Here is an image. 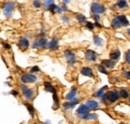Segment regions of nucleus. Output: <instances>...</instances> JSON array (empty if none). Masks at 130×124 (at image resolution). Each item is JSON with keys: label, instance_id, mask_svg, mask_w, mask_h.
<instances>
[{"label": "nucleus", "instance_id": "obj_1", "mask_svg": "<svg viewBox=\"0 0 130 124\" xmlns=\"http://www.w3.org/2000/svg\"><path fill=\"white\" fill-rule=\"evenodd\" d=\"M15 8V3L14 2H5L3 4V7H2V11H3V14L5 16H10L12 11L14 10Z\"/></svg>", "mask_w": 130, "mask_h": 124}, {"label": "nucleus", "instance_id": "obj_2", "mask_svg": "<svg viewBox=\"0 0 130 124\" xmlns=\"http://www.w3.org/2000/svg\"><path fill=\"white\" fill-rule=\"evenodd\" d=\"M105 7L98 2H93L91 4V11L93 14H102L105 12Z\"/></svg>", "mask_w": 130, "mask_h": 124}, {"label": "nucleus", "instance_id": "obj_3", "mask_svg": "<svg viewBox=\"0 0 130 124\" xmlns=\"http://www.w3.org/2000/svg\"><path fill=\"white\" fill-rule=\"evenodd\" d=\"M21 93L26 100H30L34 95V91L29 87H27L26 85H21Z\"/></svg>", "mask_w": 130, "mask_h": 124}, {"label": "nucleus", "instance_id": "obj_4", "mask_svg": "<svg viewBox=\"0 0 130 124\" xmlns=\"http://www.w3.org/2000/svg\"><path fill=\"white\" fill-rule=\"evenodd\" d=\"M89 110H90V109L88 108V106H87L86 104L80 105V106L78 107V109H77V114H78L79 118H81V119H86V116H87V114L89 113Z\"/></svg>", "mask_w": 130, "mask_h": 124}, {"label": "nucleus", "instance_id": "obj_5", "mask_svg": "<svg viewBox=\"0 0 130 124\" xmlns=\"http://www.w3.org/2000/svg\"><path fill=\"white\" fill-rule=\"evenodd\" d=\"M32 47L34 49H36V48H45V47H48V42L46 41V39L45 38H39V39H37V40H35L34 42H33V45Z\"/></svg>", "mask_w": 130, "mask_h": 124}, {"label": "nucleus", "instance_id": "obj_6", "mask_svg": "<svg viewBox=\"0 0 130 124\" xmlns=\"http://www.w3.org/2000/svg\"><path fill=\"white\" fill-rule=\"evenodd\" d=\"M64 56L69 64L73 65V64L76 63V56H75V54H74L72 51H69V50L64 51Z\"/></svg>", "mask_w": 130, "mask_h": 124}, {"label": "nucleus", "instance_id": "obj_7", "mask_svg": "<svg viewBox=\"0 0 130 124\" xmlns=\"http://www.w3.org/2000/svg\"><path fill=\"white\" fill-rule=\"evenodd\" d=\"M107 95H108V100H109V102H110V103H114V102H116V101L119 99V97H120V92H118V91H116V90H111V91H109V92L107 93Z\"/></svg>", "mask_w": 130, "mask_h": 124}, {"label": "nucleus", "instance_id": "obj_8", "mask_svg": "<svg viewBox=\"0 0 130 124\" xmlns=\"http://www.w3.org/2000/svg\"><path fill=\"white\" fill-rule=\"evenodd\" d=\"M21 80L24 82V83H33L37 80V77L34 76L32 74H29V73H26V74H23L21 76Z\"/></svg>", "mask_w": 130, "mask_h": 124}, {"label": "nucleus", "instance_id": "obj_9", "mask_svg": "<svg viewBox=\"0 0 130 124\" xmlns=\"http://www.w3.org/2000/svg\"><path fill=\"white\" fill-rule=\"evenodd\" d=\"M85 58H86L87 61L93 62L97 59V54H96V52L93 51V50H87V51L85 52Z\"/></svg>", "mask_w": 130, "mask_h": 124}, {"label": "nucleus", "instance_id": "obj_10", "mask_svg": "<svg viewBox=\"0 0 130 124\" xmlns=\"http://www.w3.org/2000/svg\"><path fill=\"white\" fill-rule=\"evenodd\" d=\"M48 48L50 50H52V51H55L58 48V38L54 37L48 43Z\"/></svg>", "mask_w": 130, "mask_h": 124}, {"label": "nucleus", "instance_id": "obj_11", "mask_svg": "<svg viewBox=\"0 0 130 124\" xmlns=\"http://www.w3.org/2000/svg\"><path fill=\"white\" fill-rule=\"evenodd\" d=\"M81 74L84 76H87V77H92L93 76V71L90 67H82Z\"/></svg>", "mask_w": 130, "mask_h": 124}, {"label": "nucleus", "instance_id": "obj_12", "mask_svg": "<svg viewBox=\"0 0 130 124\" xmlns=\"http://www.w3.org/2000/svg\"><path fill=\"white\" fill-rule=\"evenodd\" d=\"M19 46H20L21 49L28 48V46H29V41L27 40V38H25V37L20 38V40H19Z\"/></svg>", "mask_w": 130, "mask_h": 124}, {"label": "nucleus", "instance_id": "obj_13", "mask_svg": "<svg viewBox=\"0 0 130 124\" xmlns=\"http://www.w3.org/2000/svg\"><path fill=\"white\" fill-rule=\"evenodd\" d=\"M76 92H77V88H76V87H72V89L67 93L66 99H67V100H72V99H74V97H75V95H76Z\"/></svg>", "mask_w": 130, "mask_h": 124}, {"label": "nucleus", "instance_id": "obj_14", "mask_svg": "<svg viewBox=\"0 0 130 124\" xmlns=\"http://www.w3.org/2000/svg\"><path fill=\"white\" fill-rule=\"evenodd\" d=\"M103 65L106 67V68H109V69H112L114 66H115V61H114L113 59H111V60H108V59H104L103 61Z\"/></svg>", "mask_w": 130, "mask_h": 124}, {"label": "nucleus", "instance_id": "obj_15", "mask_svg": "<svg viewBox=\"0 0 130 124\" xmlns=\"http://www.w3.org/2000/svg\"><path fill=\"white\" fill-rule=\"evenodd\" d=\"M86 105L88 106V108L90 109V110H93V109L97 108L99 104H98L97 101H95V100H88L86 102Z\"/></svg>", "mask_w": 130, "mask_h": 124}, {"label": "nucleus", "instance_id": "obj_16", "mask_svg": "<svg viewBox=\"0 0 130 124\" xmlns=\"http://www.w3.org/2000/svg\"><path fill=\"white\" fill-rule=\"evenodd\" d=\"M111 26L113 27L114 29H118V28H120V26H122V25H121V22H120V20H119V18H118V16L115 17L113 20H112Z\"/></svg>", "mask_w": 130, "mask_h": 124}, {"label": "nucleus", "instance_id": "obj_17", "mask_svg": "<svg viewBox=\"0 0 130 124\" xmlns=\"http://www.w3.org/2000/svg\"><path fill=\"white\" fill-rule=\"evenodd\" d=\"M116 6L120 9H124V8L128 7V3H127L126 0H118L117 3H116Z\"/></svg>", "mask_w": 130, "mask_h": 124}, {"label": "nucleus", "instance_id": "obj_18", "mask_svg": "<svg viewBox=\"0 0 130 124\" xmlns=\"http://www.w3.org/2000/svg\"><path fill=\"white\" fill-rule=\"evenodd\" d=\"M53 100H54V106H53V109L56 110V109L59 108V99H58V96L56 94V90L53 91Z\"/></svg>", "mask_w": 130, "mask_h": 124}, {"label": "nucleus", "instance_id": "obj_19", "mask_svg": "<svg viewBox=\"0 0 130 124\" xmlns=\"http://www.w3.org/2000/svg\"><path fill=\"white\" fill-rule=\"evenodd\" d=\"M118 18H119V20H120L122 26H128V25H129V21H128V19H127L124 15L118 16Z\"/></svg>", "mask_w": 130, "mask_h": 124}, {"label": "nucleus", "instance_id": "obj_20", "mask_svg": "<svg viewBox=\"0 0 130 124\" xmlns=\"http://www.w3.org/2000/svg\"><path fill=\"white\" fill-rule=\"evenodd\" d=\"M44 88H45V90L46 91H48V92H53L55 89H54V87H53V85L48 82V81H45L44 82Z\"/></svg>", "mask_w": 130, "mask_h": 124}, {"label": "nucleus", "instance_id": "obj_21", "mask_svg": "<svg viewBox=\"0 0 130 124\" xmlns=\"http://www.w3.org/2000/svg\"><path fill=\"white\" fill-rule=\"evenodd\" d=\"M106 89H107V86H104V87H102L101 89H99L97 92L94 94V96H95V97H101V96L104 94V91H105Z\"/></svg>", "mask_w": 130, "mask_h": 124}, {"label": "nucleus", "instance_id": "obj_22", "mask_svg": "<svg viewBox=\"0 0 130 124\" xmlns=\"http://www.w3.org/2000/svg\"><path fill=\"white\" fill-rule=\"evenodd\" d=\"M119 57H120V51L119 50H116V51L111 53V59L117 60V59H119Z\"/></svg>", "mask_w": 130, "mask_h": 124}, {"label": "nucleus", "instance_id": "obj_23", "mask_svg": "<svg viewBox=\"0 0 130 124\" xmlns=\"http://www.w3.org/2000/svg\"><path fill=\"white\" fill-rule=\"evenodd\" d=\"M93 41H94V43H95L97 46H102V44H103V42H102L101 38H100V37H98V36H94Z\"/></svg>", "mask_w": 130, "mask_h": 124}, {"label": "nucleus", "instance_id": "obj_24", "mask_svg": "<svg viewBox=\"0 0 130 124\" xmlns=\"http://www.w3.org/2000/svg\"><path fill=\"white\" fill-rule=\"evenodd\" d=\"M25 106H26V108H27V110L29 111L30 115H31L32 117H34V108H33L32 105H31V104H28V103H26V104H25Z\"/></svg>", "mask_w": 130, "mask_h": 124}, {"label": "nucleus", "instance_id": "obj_25", "mask_svg": "<svg viewBox=\"0 0 130 124\" xmlns=\"http://www.w3.org/2000/svg\"><path fill=\"white\" fill-rule=\"evenodd\" d=\"M52 4H54V0H44V6H45V8L47 10L50 8V6Z\"/></svg>", "mask_w": 130, "mask_h": 124}, {"label": "nucleus", "instance_id": "obj_26", "mask_svg": "<svg viewBox=\"0 0 130 124\" xmlns=\"http://www.w3.org/2000/svg\"><path fill=\"white\" fill-rule=\"evenodd\" d=\"M76 19H77V21H79L80 23H84V22L86 21V17L84 15H82V14H77V15H76Z\"/></svg>", "mask_w": 130, "mask_h": 124}, {"label": "nucleus", "instance_id": "obj_27", "mask_svg": "<svg viewBox=\"0 0 130 124\" xmlns=\"http://www.w3.org/2000/svg\"><path fill=\"white\" fill-rule=\"evenodd\" d=\"M120 96L123 97V98H127L129 96V92L126 90V89H121L120 91Z\"/></svg>", "mask_w": 130, "mask_h": 124}, {"label": "nucleus", "instance_id": "obj_28", "mask_svg": "<svg viewBox=\"0 0 130 124\" xmlns=\"http://www.w3.org/2000/svg\"><path fill=\"white\" fill-rule=\"evenodd\" d=\"M63 108L65 110H68V109L72 108V104H71V101H66L63 103Z\"/></svg>", "mask_w": 130, "mask_h": 124}, {"label": "nucleus", "instance_id": "obj_29", "mask_svg": "<svg viewBox=\"0 0 130 124\" xmlns=\"http://www.w3.org/2000/svg\"><path fill=\"white\" fill-rule=\"evenodd\" d=\"M98 70H99V72H101V73H103V74H108V71L105 69V67L104 66H102V65H99L98 66Z\"/></svg>", "mask_w": 130, "mask_h": 124}, {"label": "nucleus", "instance_id": "obj_30", "mask_svg": "<svg viewBox=\"0 0 130 124\" xmlns=\"http://www.w3.org/2000/svg\"><path fill=\"white\" fill-rule=\"evenodd\" d=\"M101 100H102V102H103L104 104H106V103L109 101V100H108V95H107V93H106V94L104 93V94L101 96Z\"/></svg>", "mask_w": 130, "mask_h": 124}, {"label": "nucleus", "instance_id": "obj_31", "mask_svg": "<svg viewBox=\"0 0 130 124\" xmlns=\"http://www.w3.org/2000/svg\"><path fill=\"white\" fill-rule=\"evenodd\" d=\"M33 6L35 8H39L41 6V1L40 0H33Z\"/></svg>", "mask_w": 130, "mask_h": 124}, {"label": "nucleus", "instance_id": "obj_32", "mask_svg": "<svg viewBox=\"0 0 130 124\" xmlns=\"http://www.w3.org/2000/svg\"><path fill=\"white\" fill-rule=\"evenodd\" d=\"M86 27H87L89 30H93L94 27H95V25H94L92 22H87V23H86Z\"/></svg>", "mask_w": 130, "mask_h": 124}, {"label": "nucleus", "instance_id": "obj_33", "mask_svg": "<svg viewBox=\"0 0 130 124\" xmlns=\"http://www.w3.org/2000/svg\"><path fill=\"white\" fill-rule=\"evenodd\" d=\"M96 118V115L95 114H92V113H88L87 116H86V119L87 120H91V119H95Z\"/></svg>", "mask_w": 130, "mask_h": 124}, {"label": "nucleus", "instance_id": "obj_34", "mask_svg": "<svg viewBox=\"0 0 130 124\" xmlns=\"http://www.w3.org/2000/svg\"><path fill=\"white\" fill-rule=\"evenodd\" d=\"M125 59H126V63H127V64H130V50L126 52V54H125Z\"/></svg>", "mask_w": 130, "mask_h": 124}, {"label": "nucleus", "instance_id": "obj_35", "mask_svg": "<svg viewBox=\"0 0 130 124\" xmlns=\"http://www.w3.org/2000/svg\"><path fill=\"white\" fill-rule=\"evenodd\" d=\"M78 102H79V100H78V99H74V100H72V101H71L72 108H74V107H75V105H76V104H78Z\"/></svg>", "mask_w": 130, "mask_h": 124}, {"label": "nucleus", "instance_id": "obj_36", "mask_svg": "<svg viewBox=\"0 0 130 124\" xmlns=\"http://www.w3.org/2000/svg\"><path fill=\"white\" fill-rule=\"evenodd\" d=\"M123 75L127 78V79H130V71H124L123 72Z\"/></svg>", "mask_w": 130, "mask_h": 124}, {"label": "nucleus", "instance_id": "obj_37", "mask_svg": "<svg viewBox=\"0 0 130 124\" xmlns=\"http://www.w3.org/2000/svg\"><path fill=\"white\" fill-rule=\"evenodd\" d=\"M40 69H39V67L38 66H34L32 67V69H31V72H38Z\"/></svg>", "mask_w": 130, "mask_h": 124}, {"label": "nucleus", "instance_id": "obj_38", "mask_svg": "<svg viewBox=\"0 0 130 124\" xmlns=\"http://www.w3.org/2000/svg\"><path fill=\"white\" fill-rule=\"evenodd\" d=\"M61 19H62V20H64L65 22H67V23L69 22V18H68V17H66V16H62V17H61Z\"/></svg>", "mask_w": 130, "mask_h": 124}, {"label": "nucleus", "instance_id": "obj_39", "mask_svg": "<svg viewBox=\"0 0 130 124\" xmlns=\"http://www.w3.org/2000/svg\"><path fill=\"white\" fill-rule=\"evenodd\" d=\"M3 46H4V48H6V49H10V45L8 43H3Z\"/></svg>", "mask_w": 130, "mask_h": 124}, {"label": "nucleus", "instance_id": "obj_40", "mask_svg": "<svg viewBox=\"0 0 130 124\" xmlns=\"http://www.w3.org/2000/svg\"><path fill=\"white\" fill-rule=\"evenodd\" d=\"M99 14H93V17H94V19H95V20H96V21H98V20H99Z\"/></svg>", "mask_w": 130, "mask_h": 124}, {"label": "nucleus", "instance_id": "obj_41", "mask_svg": "<svg viewBox=\"0 0 130 124\" xmlns=\"http://www.w3.org/2000/svg\"><path fill=\"white\" fill-rule=\"evenodd\" d=\"M11 94L14 95V96H17V95H18V92H17L16 90H12V91H11Z\"/></svg>", "mask_w": 130, "mask_h": 124}, {"label": "nucleus", "instance_id": "obj_42", "mask_svg": "<svg viewBox=\"0 0 130 124\" xmlns=\"http://www.w3.org/2000/svg\"><path fill=\"white\" fill-rule=\"evenodd\" d=\"M95 26H97V27H99V28H101V27H102V25H101L100 23H98V21H96V23H95Z\"/></svg>", "mask_w": 130, "mask_h": 124}, {"label": "nucleus", "instance_id": "obj_43", "mask_svg": "<svg viewBox=\"0 0 130 124\" xmlns=\"http://www.w3.org/2000/svg\"><path fill=\"white\" fill-rule=\"evenodd\" d=\"M69 1H70V0H63V3H64V4H67V3H69Z\"/></svg>", "mask_w": 130, "mask_h": 124}, {"label": "nucleus", "instance_id": "obj_44", "mask_svg": "<svg viewBox=\"0 0 130 124\" xmlns=\"http://www.w3.org/2000/svg\"><path fill=\"white\" fill-rule=\"evenodd\" d=\"M127 33H128V35H129V36H130V28H129V29H128V30H127Z\"/></svg>", "mask_w": 130, "mask_h": 124}]
</instances>
